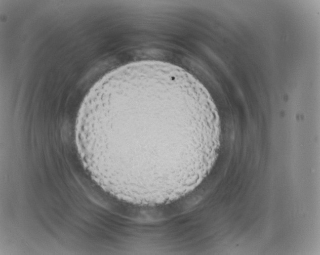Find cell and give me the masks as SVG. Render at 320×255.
<instances>
[{
	"instance_id": "obj_1",
	"label": "cell",
	"mask_w": 320,
	"mask_h": 255,
	"mask_svg": "<svg viewBox=\"0 0 320 255\" xmlns=\"http://www.w3.org/2000/svg\"><path fill=\"white\" fill-rule=\"evenodd\" d=\"M221 123L203 84L186 70L142 61L106 74L89 90L76 118L82 163L106 192L128 204H168L209 174Z\"/></svg>"
}]
</instances>
